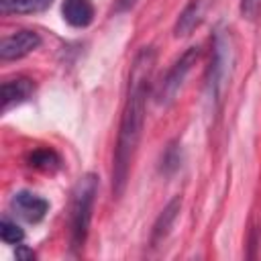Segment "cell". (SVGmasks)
<instances>
[{"mask_svg":"<svg viewBox=\"0 0 261 261\" xmlns=\"http://www.w3.org/2000/svg\"><path fill=\"white\" fill-rule=\"evenodd\" d=\"M153 65H155V51L151 47H143L133 61L128 94H126V102H124L120 126H118V139H116L114 163H112L114 196H120L124 192V186L130 173V161H133V155L137 151V145L143 133L145 104L149 96V82H151Z\"/></svg>","mask_w":261,"mask_h":261,"instance_id":"6da1fadb","label":"cell"},{"mask_svg":"<svg viewBox=\"0 0 261 261\" xmlns=\"http://www.w3.org/2000/svg\"><path fill=\"white\" fill-rule=\"evenodd\" d=\"M98 194V177L94 173H86L80 177V181L73 188V198H71V214H69V228H71V247L80 249L86 243L90 220H92V210H94V200Z\"/></svg>","mask_w":261,"mask_h":261,"instance_id":"7a4b0ae2","label":"cell"},{"mask_svg":"<svg viewBox=\"0 0 261 261\" xmlns=\"http://www.w3.org/2000/svg\"><path fill=\"white\" fill-rule=\"evenodd\" d=\"M232 43L226 31H216L214 41H212V59L210 67L206 73V94L212 104L220 102V96L226 88V82L230 77L232 69Z\"/></svg>","mask_w":261,"mask_h":261,"instance_id":"3957f363","label":"cell"},{"mask_svg":"<svg viewBox=\"0 0 261 261\" xmlns=\"http://www.w3.org/2000/svg\"><path fill=\"white\" fill-rule=\"evenodd\" d=\"M198 57H200V49L198 47H190V49H186L179 55V59L171 65V69L167 71V75L163 77V82L159 84V88L155 92L157 104H163L165 106V104H169L175 98V94L184 86V80L188 77V73L194 67V63L198 61Z\"/></svg>","mask_w":261,"mask_h":261,"instance_id":"277c9868","label":"cell"},{"mask_svg":"<svg viewBox=\"0 0 261 261\" xmlns=\"http://www.w3.org/2000/svg\"><path fill=\"white\" fill-rule=\"evenodd\" d=\"M41 45V35L35 31H16L8 37L2 39L0 43V59L10 61V59H20L29 53H33Z\"/></svg>","mask_w":261,"mask_h":261,"instance_id":"5b68a950","label":"cell"},{"mask_svg":"<svg viewBox=\"0 0 261 261\" xmlns=\"http://www.w3.org/2000/svg\"><path fill=\"white\" fill-rule=\"evenodd\" d=\"M10 208L18 218L35 224V222H41L45 218V214L49 212V202L45 198H41L39 194L22 190V192H16L12 196Z\"/></svg>","mask_w":261,"mask_h":261,"instance_id":"8992f818","label":"cell"},{"mask_svg":"<svg viewBox=\"0 0 261 261\" xmlns=\"http://www.w3.org/2000/svg\"><path fill=\"white\" fill-rule=\"evenodd\" d=\"M35 92V84L29 77H14L2 84V112H8L12 106L29 100Z\"/></svg>","mask_w":261,"mask_h":261,"instance_id":"52a82bcc","label":"cell"},{"mask_svg":"<svg viewBox=\"0 0 261 261\" xmlns=\"http://www.w3.org/2000/svg\"><path fill=\"white\" fill-rule=\"evenodd\" d=\"M61 14L69 27L84 29L94 20V4L92 0H63Z\"/></svg>","mask_w":261,"mask_h":261,"instance_id":"ba28073f","label":"cell"},{"mask_svg":"<svg viewBox=\"0 0 261 261\" xmlns=\"http://www.w3.org/2000/svg\"><path fill=\"white\" fill-rule=\"evenodd\" d=\"M179 208H181V200H179V198H173V200L161 210V214L157 216V220H155V224H153V230H151V245H153V247H157V245L167 237L169 228L173 226V222H175V218H177Z\"/></svg>","mask_w":261,"mask_h":261,"instance_id":"9c48e42d","label":"cell"},{"mask_svg":"<svg viewBox=\"0 0 261 261\" xmlns=\"http://www.w3.org/2000/svg\"><path fill=\"white\" fill-rule=\"evenodd\" d=\"M202 14H204V2L202 0H190L186 4V8L179 12L177 16V22H175V35L184 37V35H190L202 20Z\"/></svg>","mask_w":261,"mask_h":261,"instance_id":"30bf717a","label":"cell"},{"mask_svg":"<svg viewBox=\"0 0 261 261\" xmlns=\"http://www.w3.org/2000/svg\"><path fill=\"white\" fill-rule=\"evenodd\" d=\"M51 2L53 0H0V8L4 14H31L49 8Z\"/></svg>","mask_w":261,"mask_h":261,"instance_id":"8fae6325","label":"cell"},{"mask_svg":"<svg viewBox=\"0 0 261 261\" xmlns=\"http://www.w3.org/2000/svg\"><path fill=\"white\" fill-rule=\"evenodd\" d=\"M29 165L41 171H55L59 169L61 159L53 149H37L29 155Z\"/></svg>","mask_w":261,"mask_h":261,"instance_id":"7c38bea8","label":"cell"},{"mask_svg":"<svg viewBox=\"0 0 261 261\" xmlns=\"http://www.w3.org/2000/svg\"><path fill=\"white\" fill-rule=\"evenodd\" d=\"M0 237L8 245H20L22 239H24V230L16 224V220H12L10 216L4 214L2 220H0Z\"/></svg>","mask_w":261,"mask_h":261,"instance_id":"4fadbf2b","label":"cell"},{"mask_svg":"<svg viewBox=\"0 0 261 261\" xmlns=\"http://www.w3.org/2000/svg\"><path fill=\"white\" fill-rule=\"evenodd\" d=\"M241 16L247 20H255L261 12V0H239Z\"/></svg>","mask_w":261,"mask_h":261,"instance_id":"5bb4252c","label":"cell"},{"mask_svg":"<svg viewBox=\"0 0 261 261\" xmlns=\"http://www.w3.org/2000/svg\"><path fill=\"white\" fill-rule=\"evenodd\" d=\"M16 257H18V259H35V253H33L31 249L20 247V249H16Z\"/></svg>","mask_w":261,"mask_h":261,"instance_id":"9a60e30c","label":"cell"},{"mask_svg":"<svg viewBox=\"0 0 261 261\" xmlns=\"http://www.w3.org/2000/svg\"><path fill=\"white\" fill-rule=\"evenodd\" d=\"M137 2H139V0H118V8H120V10H128V8H133Z\"/></svg>","mask_w":261,"mask_h":261,"instance_id":"2e32d148","label":"cell"}]
</instances>
